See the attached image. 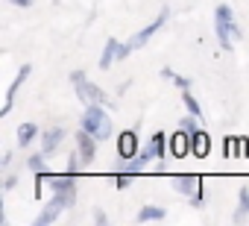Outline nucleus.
I'll use <instances>...</instances> for the list:
<instances>
[{
    "label": "nucleus",
    "mask_w": 249,
    "mask_h": 226,
    "mask_svg": "<svg viewBox=\"0 0 249 226\" xmlns=\"http://www.w3.org/2000/svg\"><path fill=\"white\" fill-rule=\"evenodd\" d=\"M30 74H33V65H24V68H18V76L12 79V85H9V91H6V103H3V109H0V115H9L12 112V106H15V97H18V91H21V85L30 79Z\"/></svg>",
    "instance_id": "nucleus-8"
},
{
    "label": "nucleus",
    "mask_w": 249,
    "mask_h": 226,
    "mask_svg": "<svg viewBox=\"0 0 249 226\" xmlns=\"http://www.w3.org/2000/svg\"><path fill=\"white\" fill-rule=\"evenodd\" d=\"M182 103H185V109H188V115H194V118H202V106L196 103V97L191 94V88H188V91H182Z\"/></svg>",
    "instance_id": "nucleus-18"
},
{
    "label": "nucleus",
    "mask_w": 249,
    "mask_h": 226,
    "mask_svg": "<svg viewBox=\"0 0 249 226\" xmlns=\"http://www.w3.org/2000/svg\"><path fill=\"white\" fill-rule=\"evenodd\" d=\"M138 153H141L138 127H132V130H123V132L117 135V156H120L123 162H129V159H135Z\"/></svg>",
    "instance_id": "nucleus-7"
},
{
    "label": "nucleus",
    "mask_w": 249,
    "mask_h": 226,
    "mask_svg": "<svg viewBox=\"0 0 249 226\" xmlns=\"http://www.w3.org/2000/svg\"><path fill=\"white\" fill-rule=\"evenodd\" d=\"M38 135V127L36 124H21L18 127V147H30Z\"/></svg>",
    "instance_id": "nucleus-17"
},
{
    "label": "nucleus",
    "mask_w": 249,
    "mask_h": 226,
    "mask_svg": "<svg viewBox=\"0 0 249 226\" xmlns=\"http://www.w3.org/2000/svg\"><path fill=\"white\" fill-rule=\"evenodd\" d=\"M76 173H62V176H56V173H47V185L53 188V197H59L62 200V206L65 208H71L73 203H76V179H73Z\"/></svg>",
    "instance_id": "nucleus-4"
},
{
    "label": "nucleus",
    "mask_w": 249,
    "mask_h": 226,
    "mask_svg": "<svg viewBox=\"0 0 249 226\" xmlns=\"http://www.w3.org/2000/svg\"><path fill=\"white\" fill-rule=\"evenodd\" d=\"M65 135H68V132H65L62 127H50V130H47V132L41 135V153H44V156L50 159V156H53V153L59 150V144L65 141Z\"/></svg>",
    "instance_id": "nucleus-10"
},
{
    "label": "nucleus",
    "mask_w": 249,
    "mask_h": 226,
    "mask_svg": "<svg viewBox=\"0 0 249 226\" xmlns=\"http://www.w3.org/2000/svg\"><path fill=\"white\" fill-rule=\"evenodd\" d=\"M188 153H191V135H188L185 130H176V132L170 135V156L182 159V156H188Z\"/></svg>",
    "instance_id": "nucleus-11"
},
{
    "label": "nucleus",
    "mask_w": 249,
    "mask_h": 226,
    "mask_svg": "<svg viewBox=\"0 0 249 226\" xmlns=\"http://www.w3.org/2000/svg\"><path fill=\"white\" fill-rule=\"evenodd\" d=\"M9 3H15V6H24V9H27V6H33V0H9Z\"/></svg>",
    "instance_id": "nucleus-27"
},
{
    "label": "nucleus",
    "mask_w": 249,
    "mask_h": 226,
    "mask_svg": "<svg viewBox=\"0 0 249 226\" xmlns=\"http://www.w3.org/2000/svg\"><path fill=\"white\" fill-rule=\"evenodd\" d=\"M167 18H170V9L164 6V9H161V12L156 15V21H153V24H147L144 30H138V33H135V36H132V38H129L126 44H129L132 50H141V47H144V44H147V41H150V38H153V36H156V33L161 30V27H164V24H167Z\"/></svg>",
    "instance_id": "nucleus-6"
},
{
    "label": "nucleus",
    "mask_w": 249,
    "mask_h": 226,
    "mask_svg": "<svg viewBox=\"0 0 249 226\" xmlns=\"http://www.w3.org/2000/svg\"><path fill=\"white\" fill-rule=\"evenodd\" d=\"M44 159H47L44 153H33V156L27 159V168H30V170L38 176V173H44Z\"/></svg>",
    "instance_id": "nucleus-19"
},
{
    "label": "nucleus",
    "mask_w": 249,
    "mask_h": 226,
    "mask_svg": "<svg viewBox=\"0 0 249 226\" xmlns=\"http://www.w3.org/2000/svg\"><path fill=\"white\" fill-rule=\"evenodd\" d=\"M214 33H217V41L223 50H231L234 41L240 38V30H237V21H234V12L229 3H220L214 9Z\"/></svg>",
    "instance_id": "nucleus-2"
},
{
    "label": "nucleus",
    "mask_w": 249,
    "mask_h": 226,
    "mask_svg": "<svg viewBox=\"0 0 249 226\" xmlns=\"http://www.w3.org/2000/svg\"><path fill=\"white\" fill-rule=\"evenodd\" d=\"M208 150H211V138H208L202 130H196V132L191 135V156L205 159V156H208Z\"/></svg>",
    "instance_id": "nucleus-14"
},
{
    "label": "nucleus",
    "mask_w": 249,
    "mask_h": 226,
    "mask_svg": "<svg viewBox=\"0 0 249 226\" xmlns=\"http://www.w3.org/2000/svg\"><path fill=\"white\" fill-rule=\"evenodd\" d=\"M173 185H176L179 194L188 197L191 206H202V200H205V194H202V176H196V173H179L173 179Z\"/></svg>",
    "instance_id": "nucleus-5"
},
{
    "label": "nucleus",
    "mask_w": 249,
    "mask_h": 226,
    "mask_svg": "<svg viewBox=\"0 0 249 226\" xmlns=\"http://www.w3.org/2000/svg\"><path fill=\"white\" fill-rule=\"evenodd\" d=\"M246 214H249V188H240L237 191V208L231 214V223H243Z\"/></svg>",
    "instance_id": "nucleus-16"
},
{
    "label": "nucleus",
    "mask_w": 249,
    "mask_h": 226,
    "mask_svg": "<svg viewBox=\"0 0 249 226\" xmlns=\"http://www.w3.org/2000/svg\"><path fill=\"white\" fill-rule=\"evenodd\" d=\"M79 127H82L85 132H91L97 141H106V138H111V130H114V127H111V118H108V112H106V106H100V103H91V106H85Z\"/></svg>",
    "instance_id": "nucleus-1"
},
{
    "label": "nucleus",
    "mask_w": 249,
    "mask_h": 226,
    "mask_svg": "<svg viewBox=\"0 0 249 226\" xmlns=\"http://www.w3.org/2000/svg\"><path fill=\"white\" fill-rule=\"evenodd\" d=\"M170 82H176V88H182V91H188L191 88V79L188 76H179V74H173V79Z\"/></svg>",
    "instance_id": "nucleus-23"
},
{
    "label": "nucleus",
    "mask_w": 249,
    "mask_h": 226,
    "mask_svg": "<svg viewBox=\"0 0 249 226\" xmlns=\"http://www.w3.org/2000/svg\"><path fill=\"white\" fill-rule=\"evenodd\" d=\"M62 208H65V206H62V200H59V197H53V200L41 208V214L36 217V226H50V223H56Z\"/></svg>",
    "instance_id": "nucleus-12"
},
{
    "label": "nucleus",
    "mask_w": 249,
    "mask_h": 226,
    "mask_svg": "<svg viewBox=\"0 0 249 226\" xmlns=\"http://www.w3.org/2000/svg\"><path fill=\"white\" fill-rule=\"evenodd\" d=\"M94 223H97V226H106V223H108V217H106L103 208H94Z\"/></svg>",
    "instance_id": "nucleus-24"
},
{
    "label": "nucleus",
    "mask_w": 249,
    "mask_h": 226,
    "mask_svg": "<svg viewBox=\"0 0 249 226\" xmlns=\"http://www.w3.org/2000/svg\"><path fill=\"white\" fill-rule=\"evenodd\" d=\"M76 153H79L82 165H91V162L97 159V138H94L91 132H85L82 127H79V132H76Z\"/></svg>",
    "instance_id": "nucleus-9"
},
{
    "label": "nucleus",
    "mask_w": 249,
    "mask_h": 226,
    "mask_svg": "<svg viewBox=\"0 0 249 226\" xmlns=\"http://www.w3.org/2000/svg\"><path fill=\"white\" fill-rule=\"evenodd\" d=\"M117 53H120V41H117V38H106L103 56H100V71H108V68L117 62Z\"/></svg>",
    "instance_id": "nucleus-13"
},
{
    "label": "nucleus",
    "mask_w": 249,
    "mask_h": 226,
    "mask_svg": "<svg viewBox=\"0 0 249 226\" xmlns=\"http://www.w3.org/2000/svg\"><path fill=\"white\" fill-rule=\"evenodd\" d=\"M71 82H73V88H76V97H79L85 106H91V103L108 106V103H111V100H108V94H106L97 82L85 79V74H82V71H71Z\"/></svg>",
    "instance_id": "nucleus-3"
},
{
    "label": "nucleus",
    "mask_w": 249,
    "mask_h": 226,
    "mask_svg": "<svg viewBox=\"0 0 249 226\" xmlns=\"http://www.w3.org/2000/svg\"><path fill=\"white\" fill-rule=\"evenodd\" d=\"M196 121H199V118L188 115V118H182V121H179V130H185L188 135H194V132H196Z\"/></svg>",
    "instance_id": "nucleus-21"
},
{
    "label": "nucleus",
    "mask_w": 249,
    "mask_h": 226,
    "mask_svg": "<svg viewBox=\"0 0 249 226\" xmlns=\"http://www.w3.org/2000/svg\"><path fill=\"white\" fill-rule=\"evenodd\" d=\"M79 162H82L79 153H71V159H68V170H71V173H79V168H82Z\"/></svg>",
    "instance_id": "nucleus-22"
},
{
    "label": "nucleus",
    "mask_w": 249,
    "mask_h": 226,
    "mask_svg": "<svg viewBox=\"0 0 249 226\" xmlns=\"http://www.w3.org/2000/svg\"><path fill=\"white\" fill-rule=\"evenodd\" d=\"M132 176H135V173H129V170H120V173H114V176H111V185L120 191V188H126V185L132 182Z\"/></svg>",
    "instance_id": "nucleus-20"
},
{
    "label": "nucleus",
    "mask_w": 249,
    "mask_h": 226,
    "mask_svg": "<svg viewBox=\"0 0 249 226\" xmlns=\"http://www.w3.org/2000/svg\"><path fill=\"white\" fill-rule=\"evenodd\" d=\"M0 162H3L0 168H9V162H12V150H6V153H3V159H0Z\"/></svg>",
    "instance_id": "nucleus-26"
},
{
    "label": "nucleus",
    "mask_w": 249,
    "mask_h": 226,
    "mask_svg": "<svg viewBox=\"0 0 249 226\" xmlns=\"http://www.w3.org/2000/svg\"><path fill=\"white\" fill-rule=\"evenodd\" d=\"M15 185H18V176H15V173H9V176H6V182H3V188H6V191H12Z\"/></svg>",
    "instance_id": "nucleus-25"
},
{
    "label": "nucleus",
    "mask_w": 249,
    "mask_h": 226,
    "mask_svg": "<svg viewBox=\"0 0 249 226\" xmlns=\"http://www.w3.org/2000/svg\"><path fill=\"white\" fill-rule=\"evenodd\" d=\"M161 220H167V211L161 206H144L135 214V223H161Z\"/></svg>",
    "instance_id": "nucleus-15"
}]
</instances>
